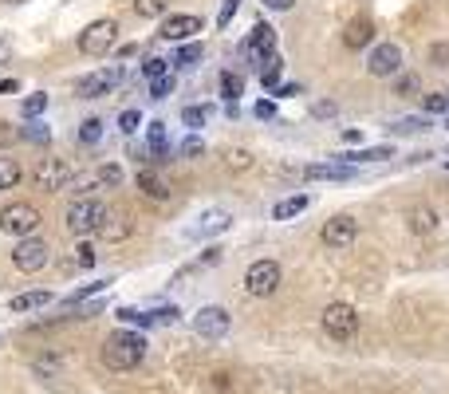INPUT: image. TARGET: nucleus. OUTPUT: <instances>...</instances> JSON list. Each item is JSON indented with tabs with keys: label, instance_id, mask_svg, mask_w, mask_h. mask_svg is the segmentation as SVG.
Masks as SVG:
<instances>
[{
	"label": "nucleus",
	"instance_id": "nucleus-1",
	"mask_svg": "<svg viewBox=\"0 0 449 394\" xmlns=\"http://www.w3.org/2000/svg\"><path fill=\"white\" fill-rule=\"evenodd\" d=\"M146 359V335L138 331H110L103 339V367L107 371H134Z\"/></svg>",
	"mask_w": 449,
	"mask_h": 394
},
{
	"label": "nucleus",
	"instance_id": "nucleus-2",
	"mask_svg": "<svg viewBox=\"0 0 449 394\" xmlns=\"http://www.w3.org/2000/svg\"><path fill=\"white\" fill-rule=\"evenodd\" d=\"M107 213L110 209L103 205L99 197H75L67 205V233H75V236H87V233H99V225L107 221Z\"/></svg>",
	"mask_w": 449,
	"mask_h": 394
},
{
	"label": "nucleus",
	"instance_id": "nucleus-3",
	"mask_svg": "<svg viewBox=\"0 0 449 394\" xmlns=\"http://www.w3.org/2000/svg\"><path fill=\"white\" fill-rule=\"evenodd\" d=\"M320 324H323V335L327 339H335V343H351L355 335H359V312L351 304H327L323 307V315H320Z\"/></svg>",
	"mask_w": 449,
	"mask_h": 394
},
{
	"label": "nucleus",
	"instance_id": "nucleus-4",
	"mask_svg": "<svg viewBox=\"0 0 449 394\" xmlns=\"http://www.w3.org/2000/svg\"><path fill=\"white\" fill-rule=\"evenodd\" d=\"M280 280H284V268L272 260V256H264V260H252L249 272H245V292L256 296V300H268V296H276Z\"/></svg>",
	"mask_w": 449,
	"mask_h": 394
},
{
	"label": "nucleus",
	"instance_id": "nucleus-5",
	"mask_svg": "<svg viewBox=\"0 0 449 394\" xmlns=\"http://www.w3.org/2000/svg\"><path fill=\"white\" fill-rule=\"evenodd\" d=\"M40 209L28 205V201H12V205L0 209V233L8 236H32L36 229H40Z\"/></svg>",
	"mask_w": 449,
	"mask_h": 394
},
{
	"label": "nucleus",
	"instance_id": "nucleus-6",
	"mask_svg": "<svg viewBox=\"0 0 449 394\" xmlns=\"http://www.w3.org/2000/svg\"><path fill=\"white\" fill-rule=\"evenodd\" d=\"M229 327H233V315H229V307H221V304H205L197 315H193V331H197V339H209V343L225 339Z\"/></svg>",
	"mask_w": 449,
	"mask_h": 394
},
{
	"label": "nucleus",
	"instance_id": "nucleus-7",
	"mask_svg": "<svg viewBox=\"0 0 449 394\" xmlns=\"http://www.w3.org/2000/svg\"><path fill=\"white\" fill-rule=\"evenodd\" d=\"M115 36H119L115 20H91L87 28L79 32V51L83 56H107L115 48Z\"/></svg>",
	"mask_w": 449,
	"mask_h": 394
},
{
	"label": "nucleus",
	"instance_id": "nucleus-8",
	"mask_svg": "<svg viewBox=\"0 0 449 394\" xmlns=\"http://www.w3.org/2000/svg\"><path fill=\"white\" fill-rule=\"evenodd\" d=\"M48 260H51V245L40 236H20V245L12 248V265L20 272H40V268H48Z\"/></svg>",
	"mask_w": 449,
	"mask_h": 394
},
{
	"label": "nucleus",
	"instance_id": "nucleus-9",
	"mask_svg": "<svg viewBox=\"0 0 449 394\" xmlns=\"http://www.w3.org/2000/svg\"><path fill=\"white\" fill-rule=\"evenodd\" d=\"M367 71L375 79H390V75H398L402 71V48L398 44H375V51L367 56Z\"/></svg>",
	"mask_w": 449,
	"mask_h": 394
},
{
	"label": "nucleus",
	"instance_id": "nucleus-10",
	"mask_svg": "<svg viewBox=\"0 0 449 394\" xmlns=\"http://www.w3.org/2000/svg\"><path fill=\"white\" fill-rule=\"evenodd\" d=\"M122 83V68L119 63H110V68H99V71H91V75H83V83H79V95L83 99H103V95H110V91Z\"/></svg>",
	"mask_w": 449,
	"mask_h": 394
},
{
	"label": "nucleus",
	"instance_id": "nucleus-11",
	"mask_svg": "<svg viewBox=\"0 0 449 394\" xmlns=\"http://www.w3.org/2000/svg\"><path fill=\"white\" fill-rule=\"evenodd\" d=\"M75 177V170L63 162V158H44L40 166H36V186L56 193V189H67V182Z\"/></svg>",
	"mask_w": 449,
	"mask_h": 394
},
{
	"label": "nucleus",
	"instance_id": "nucleus-12",
	"mask_svg": "<svg viewBox=\"0 0 449 394\" xmlns=\"http://www.w3.org/2000/svg\"><path fill=\"white\" fill-rule=\"evenodd\" d=\"M320 241L327 248H351L359 241V225H355L351 217H331L327 225L320 229Z\"/></svg>",
	"mask_w": 449,
	"mask_h": 394
},
{
	"label": "nucleus",
	"instance_id": "nucleus-13",
	"mask_svg": "<svg viewBox=\"0 0 449 394\" xmlns=\"http://www.w3.org/2000/svg\"><path fill=\"white\" fill-rule=\"evenodd\" d=\"M245 56L249 59H260V68L268 63L272 56H276V28H268V24H256L249 36V44H245Z\"/></svg>",
	"mask_w": 449,
	"mask_h": 394
},
{
	"label": "nucleus",
	"instance_id": "nucleus-14",
	"mask_svg": "<svg viewBox=\"0 0 449 394\" xmlns=\"http://www.w3.org/2000/svg\"><path fill=\"white\" fill-rule=\"evenodd\" d=\"M299 174H304V182H347V177H355V166H347V162H311Z\"/></svg>",
	"mask_w": 449,
	"mask_h": 394
},
{
	"label": "nucleus",
	"instance_id": "nucleus-15",
	"mask_svg": "<svg viewBox=\"0 0 449 394\" xmlns=\"http://www.w3.org/2000/svg\"><path fill=\"white\" fill-rule=\"evenodd\" d=\"M201 32V16H190V12H181V16H170L166 24H162L158 36L170 39V44H181V39H190Z\"/></svg>",
	"mask_w": 449,
	"mask_h": 394
},
{
	"label": "nucleus",
	"instance_id": "nucleus-16",
	"mask_svg": "<svg viewBox=\"0 0 449 394\" xmlns=\"http://www.w3.org/2000/svg\"><path fill=\"white\" fill-rule=\"evenodd\" d=\"M138 189H142V197H150V201H166L174 186H170V177L158 174V170H142V174H138Z\"/></svg>",
	"mask_w": 449,
	"mask_h": 394
},
{
	"label": "nucleus",
	"instance_id": "nucleus-17",
	"mask_svg": "<svg viewBox=\"0 0 449 394\" xmlns=\"http://www.w3.org/2000/svg\"><path fill=\"white\" fill-rule=\"evenodd\" d=\"M370 39H375V24L370 20H351L347 28H343V48H351V51L367 48Z\"/></svg>",
	"mask_w": 449,
	"mask_h": 394
},
{
	"label": "nucleus",
	"instance_id": "nucleus-18",
	"mask_svg": "<svg viewBox=\"0 0 449 394\" xmlns=\"http://www.w3.org/2000/svg\"><path fill=\"white\" fill-rule=\"evenodd\" d=\"M308 205H311L308 193H292V197H284V201L272 205V221H292V217H299Z\"/></svg>",
	"mask_w": 449,
	"mask_h": 394
},
{
	"label": "nucleus",
	"instance_id": "nucleus-19",
	"mask_svg": "<svg viewBox=\"0 0 449 394\" xmlns=\"http://www.w3.org/2000/svg\"><path fill=\"white\" fill-rule=\"evenodd\" d=\"M233 217L225 213V209H209V213L201 217V225L190 229V236H209V233H221V229H229Z\"/></svg>",
	"mask_w": 449,
	"mask_h": 394
},
{
	"label": "nucleus",
	"instance_id": "nucleus-20",
	"mask_svg": "<svg viewBox=\"0 0 449 394\" xmlns=\"http://www.w3.org/2000/svg\"><path fill=\"white\" fill-rule=\"evenodd\" d=\"M51 304V292H44V288H40V292H20V296H12V312H36V307H48Z\"/></svg>",
	"mask_w": 449,
	"mask_h": 394
},
{
	"label": "nucleus",
	"instance_id": "nucleus-21",
	"mask_svg": "<svg viewBox=\"0 0 449 394\" xmlns=\"http://www.w3.org/2000/svg\"><path fill=\"white\" fill-rule=\"evenodd\" d=\"M406 225H410V233H434V229H438V213H434V209H410L406 213Z\"/></svg>",
	"mask_w": 449,
	"mask_h": 394
},
{
	"label": "nucleus",
	"instance_id": "nucleus-22",
	"mask_svg": "<svg viewBox=\"0 0 449 394\" xmlns=\"http://www.w3.org/2000/svg\"><path fill=\"white\" fill-rule=\"evenodd\" d=\"M130 233V217L126 213H107V221L99 225V236L103 241H122Z\"/></svg>",
	"mask_w": 449,
	"mask_h": 394
},
{
	"label": "nucleus",
	"instance_id": "nucleus-23",
	"mask_svg": "<svg viewBox=\"0 0 449 394\" xmlns=\"http://www.w3.org/2000/svg\"><path fill=\"white\" fill-rule=\"evenodd\" d=\"M422 130H429V115H406L398 122H390V134H398V138L422 134Z\"/></svg>",
	"mask_w": 449,
	"mask_h": 394
},
{
	"label": "nucleus",
	"instance_id": "nucleus-24",
	"mask_svg": "<svg viewBox=\"0 0 449 394\" xmlns=\"http://www.w3.org/2000/svg\"><path fill=\"white\" fill-rule=\"evenodd\" d=\"M20 177H24L20 162H16V158H8V154H0V189H12Z\"/></svg>",
	"mask_w": 449,
	"mask_h": 394
},
{
	"label": "nucleus",
	"instance_id": "nucleus-25",
	"mask_svg": "<svg viewBox=\"0 0 449 394\" xmlns=\"http://www.w3.org/2000/svg\"><path fill=\"white\" fill-rule=\"evenodd\" d=\"M390 154H394L390 146H370V150H359V154H339V162L359 166V162H382V158H390Z\"/></svg>",
	"mask_w": 449,
	"mask_h": 394
},
{
	"label": "nucleus",
	"instance_id": "nucleus-26",
	"mask_svg": "<svg viewBox=\"0 0 449 394\" xmlns=\"http://www.w3.org/2000/svg\"><path fill=\"white\" fill-rule=\"evenodd\" d=\"M146 138H150V150H154V158H158V162L170 154V146H166V127H162V122H150Z\"/></svg>",
	"mask_w": 449,
	"mask_h": 394
},
{
	"label": "nucleus",
	"instance_id": "nucleus-27",
	"mask_svg": "<svg viewBox=\"0 0 449 394\" xmlns=\"http://www.w3.org/2000/svg\"><path fill=\"white\" fill-rule=\"evenodd\" d=\"M201 56H205V48H201V44H186V48L174 51L170 63H178V68H193V63H197Z\"/></svg>",
	"mask_w": 449,
	"mask_h": 394
},
{
	"label": "nucleus",
	"instance_id": "nucleus-28",
	"mask_svg": "<svg viewBox=\"0 0 449 394\" xmlns=\"http://www.w3.org/2000/svg\"><path fill=\"white\" fill-rule=\"evenodd\" d=\"M221 95L229 99V103H237V99L245 95V83H240V75H233V71H225V75H221Z\"/></svg>",
	"mask_w": 449,
	"mask_h": 394
},
{
	"label": "nucleus",
	"instance_id": "nucleus-29",
	"mask_svg": "<svg viewBox=\"0 0 449 394\" xmlns=\"http://www.w3.org/2000/svg\"><path fill=\"white\" fill-rule=\"evenodd\" d=\"M166 8H170V0H134V12H138L142 20H154V16H162Z\"/></svg>",
	"mask_w": 449,
	"mask_h": 394
},
{
	"label": "nucleus",
	"instance_id": "nucleus-30",
	"mask_svg": "<svg viewBox=\"0 0 449 394\" xmlns=\"http://www.w3.org/2000/svg\"><path fill=\"white\" fill-rule=\"evenodd\" d=\"M99 138H103V122H99V118H83V127H79V142H83V146H95Z\"/></svg>",
	"mask_w": 449,
	"mask_h": 394
},
{
	"label": "nucleus",
	"instance_id": "nucleus-31",
	"mask_svg": "<svg viewBox=\"0 0 449 394\" xmlns=\"http://www.w3.org/2000/svg\"><path fill=\"white\" fill-rule=\"evenodd\" d=\"M280 75H284V63H280V59L276 56H272L268 59V63H264V68H260V83H264V87H276V83H280Z\"/></svg>",
	"mask_w": 449,
	"mask_h": 394
},
{
	"label": "nucleus",
	"instance_id": "nucleus-32",
	"mask_svg": "<svg viewBox=\"0 0 449 394\" xmlns=\"http://www.w3.org/2000/svg\"><path fill=\"white\" fill-rule=\"evenodd\" d=\"M95 182H99L103 189H115L122 182V170L115 166V162H107V166H99V174H95Z\"/></svg>",
	"mask_w": 449,
	"mask_h": 394
},
{
	"label": "nucleus",
	"instance_id": "nucleus-33",
	"mask_svg": "<svg viewBox=\"0 0 449 394\" xmlns=\"http://www.w3.org/2000/svg\"><path fill=\"white\" fill-rule=\"evenodd\" d=\"M107 284H110V280H95V284L79 288V292H71L67 300H63V304H67V307H75V304H83V300H87V296H99V292H103V288H107Z\"/></svg>",
	"mask_w": 449,
	"mask_h": 394
},
{
	"label": "nucleus",
	"instance_id": "nucleus-34",
	"mask_svg": "<svg viewBox=\"0 0 449 394\" xmlns=\"http://www.w3.org/2000/svg\"><path fill=\"white\" fill-rule=\"evenodd\" d=\"M181 122H186V127H205V122H209V107H186L181 110Z\"/></svg>",
	"mask_w": 449,
	"mask_h": 394
},
{
	"label": "nucleus",
	"instance_id": "nucleus-35",
	"mask_svg": "<svg viewBox=\"0 0 449 394\" xmlns=\"http://www.w3.org/2000/svg\"><path fill=\"white\" fill-rule=\"evenodd\" d=\"M44 107H48V95H44V91H36V95H28L24 99V118H36V115H44Z\"/></svg>",
	"mask_w": 449,
	"mask_h": 394
},
{
	"label": "nucleus",
	"instance_id": "nucleus-36",
	"mask_svg": "<svg viewBox=\"0 0 449 394\" xmlns=\"http://www.w3.org/2000/svg\"><path fill=\"white\" fill-rule=\"evenodd\" d=\"M422 107H426V115H445V110H449V95L434 91V95H426V99H422Z\"/></svg>",
	"mask_w": 449,
	"mask_h": 394
},
{
	"label": "nucleus",
	"instance_id": "nucleus-37",
	"mask_svg": "<svg viewBox=\"0 0 449 394\" xmlns=\"http://www.w3.org/2000/svg\"><path fill=\"white\" fill-rule=\"evenodd\" d=\"M142 75L146 79H162V75H170V59H146V63H142Z\"/></svg>",
	"mask_w": 449,
	"mask_h": 394
},
{
	"label": "nucleus",
	"instance_id": "nucleus-38",
	"mask_svg": "<svg viewBox=\"0 0 449 394\" xmlns=\"http://www.w3.org/2000/svg\"><path fill=\"white\" fill-rule=\"evenodd\" d=\"M32 367H36V374H44V379H56V374H60V359H56V355H40Z\"/></svg>",
	"mask_w": 449,
	"mask_h": 394
},
{
	"label": "nucleus",
	"instance_id": "nucleus-39",
	"mask_svg": "<svg viewBox=\"0 0 449 394\" xmlns=\"http://www.w3.org/2000/svg\"><path fill=\"white\" fill-rule=\"evenodd\" d=\"M174 91V79L162 75V79H150V99H166Z\"/></svg>",
	"mask_w": 449,
	"mask_h": 394
},
{
	"label": "nucleus",
	"instance_id": "nucleus-40",
	"mask_svg": "<svg viewBox=\"0 0 449 394\" xmlns=\"http://www.w3.org/2000/svg\"><path fill=\"white\" fill-rule=\"evenodd\" d=\"M237 8H240V0H225V4H221V12H217V28H229L233 16H237Z\"/></svg>",
	"mask_w": 449,
	"mask_h": 394
},
{
	"label": "nucleus",
	"instance_id": "nucleus-41",
	"mask_svg": "<svg viewBox=\"0 0 449 394\" xmlns=\"http://www.w3.org/2000/svg\"><path fill=\"white\" fill-rule=\"evenodd\" d=\"M138 122H142L138 110H122V115H119V130H122V134H134V130H138Z\"/></svg>",
	"mask_w": 449,
	"mask_h": 394
},
{
	"label": "nucleus",
	"instance_id": "nucleus-42",
	"mask_svg": "<svg viewBox=\"0 0 449 394\" xmlns=\"http://www.w3.org/2000/svg\"><path fill=\"white\" fill-rule=\"evenodd\" d=\"M429 63L449 68V44H429Z\"/></svg>",
	"mask_w": 449,
	"mask_h": 394
},
{
	"label": "nucleus",
	"instance_id": "nucleus-43",
	"mask_svg": "<svg viewBox=\"0 0 449 394\" xmlns=\"http://www.w3.org/2000/svg\"><path fill=\"white\" fill-rule=\"evenodd\" d=\"M75 265H79V268H95V248H91L87 241L75 248Z\"/></svg>",
	"mask_w": 449,
	"mask_h": 394
},
{
	"label": "nucleus",
	"instance_id": "nucleus-44",
	"mask_svg": "<svg viewBox=\"0 0 449 394\" xmlns=\"http://www.w3.org/2000/svg\"><path fill=\"white\" fill-rule=\"evenodd\" d=\"M201 150H205V146H201L197 138H186V142H181V146H178V158H197Z\"/></svg>",
	"mask_w": 449,
	"mask_h": 394
},
{
	"label": "nucleus",
	"instance_id": "nucleus-45",
	"mask_svg": "<svg viewBox=\"0 0 449 394\" xmlns=\"http://www.w3.org/2000/svg\"><path fill=\"white\" fill-rule=\"evenodd\" d=\"M311 115H315V118H331V115H335V103H311Z\"/></svg>",
	"mask_w": 449,
	"mask_h": 394
},
{
	"label": "nucleus",
	"instance_id": "nucleus-46",
	"mask_svg": "<svg viewBox=\"0 0 449 394\" xmlns=\"http://www.w3.org/2000/svg\"><path fill=\"white\" fill-rule=\"evenodd\" d=\"M260 4H264V8H272V12H288L296 0H260Z\"/></svg>",
	"mask_w": 449,
	"mask_h": 394
},
{
	"label": "nucleus",
	"instance_id": "nucleus-47",
	"mask_svg": "<svg viewBox=\"0 0 449 394\" xmlns=\"http://www.w3.org/2000/svg\"><path fill=\"white\" fill-rule=\"evenodd\" d=\"M229 166H240V170H245V166H252V158L245 154V150H240V154L233 150V154H229Z\"/></svg>",
	"mask_w": 449,
	"mask_h": 394
},
{
	"label": "nucleus",
	"instance_id": "nucleus-48",
	"mask_svg": "<svg viewBox=\"0 0 449 394\" xmlns=\"http://www.w3.org/2000/svg\"><path fill=\"white\" fill-rule=\"evenodd\" d=\"M20 134H24V138H32V142H44V138H48V130H40V127H24Z\"/></svg>",
	"mask_w": 449,
	"mask_h": 394
},
{
	"label": "nucleus",
	"instance_id": "nucleus-49",
	"mask_svg": "<svg viewBox=\"0 0 449 394\" xmlns=\"http://www.w3.org/2000/svg\"><path fill=\"white\" fill-rule=\"evenodd\" d=\"M256 118H276V107H272L268 99H264V103H256Z\"/></svg>",
	"mask_w": 449,
	"mask_h": 394
},
{
	"label": "nucleus",
	"instance_id": "nucleus-50",
	"mask_svg": "<svg viewBox=\"0 0 449 394\" xmlns=\"http://www.w3.org/2000/svg\"><path fill=\"white\" fill-rule=\"evenodd\" d=\"M16 91H20L16 79H0V95H16Z\"/></svg>",
	"mask_w": 449,
	"mask_h": 394
},
{
	"label": "nucleus",
	"instance_id": "nucleus-51",
	"mask_svg": "<svg viewBox=\"0 0 449 394\" xmlns=\"http://www.w3.org/2000/svg\"><path fill=\"white\" fill-rule=\"evenodd\" d=\"M217 260H221V248H209V253L201 256V265H217Z\"/></svg>",
	"mask_w": 449,
	"mask_h": 394
},
{
	"label": "nucleus",
	"instance_id": "nucleus-52",
	"mask_svg": "<svg viewBox=\"0 0 449 394\" xmlns=\"http://www.w3.org/2000/svg\"><path fill=\"white\" fill-rule=\"evenodd\" d=\"M299 91H304V87H299V83H288V87H280L276 95H299Z\"/></svg>",
	"mask_w": 449,
	"mask_h": 394
},
{
	"label": "nucleus",
	"instance_id": "nucleus-53",
	"mask_svg": "<svg viewBox=\"0 0 449 394\" xmlns=\"http://www.w3.org/2000/svg\"><path fill=\"white\" fill-rule=\"evenodd\" d=\"M4 59H8V39L0 36V63H4Z\"/></svg>",
	"mask_w": 449,
	"mask_h": 394
},
{
	"label": "nucleus",
	"instance_id": "nucleus-54",
	"mask_svg": "<svg viewBox=\"0 0 449 394\" xmlns=\"http://www.w3.org/2000/svg\"><path fill=\"white\" fill-rule=\"evenodd\" d=\"M8 4H20V0H8Z\"/></svg>",
	"mask_w": 449,
	"mask_h": 394
},
{
	"label": "nucleus",
	"instance_id": "nucleus-55",
	"mask_svg": "<svg viewBox=\"0 0 449 394\" xmlns=\"http://www.w3.org/2000/svg\"><path fill=\"white\" fill-rule=\"evenodd\" d=\"M445 127H449V122H445Z\"/></svg>",
	"mask_w": 449,
	"mask_h": 394
}]
</instances>
